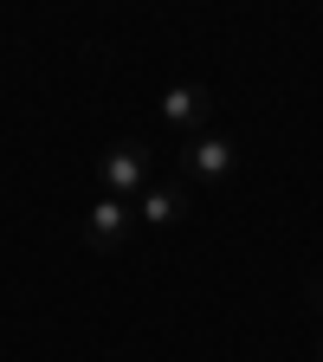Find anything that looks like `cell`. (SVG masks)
Here are the masks:
<instances>
[{
    "instance_id": "1",
    "label": "cell",
    "mask_w": 323,
    "mask_h": 362,
    "mask_svg": "<svg viewBox=\"0 0 323 362\" xmlns=\"http://www.w3.org/2000/svg\"><path fill=\"white\" fill-rule=\"evenodd\" d=\"M181 181H207V188H220V181L240 175V143L220 129H201V136H181V156H175Z\"/></svg>"
},
{
    "instance_id": "2",
    "label": "cell",
    "mask_w": 323,
    "mask_h": 362,
    "mask_svg": "<svg viewBox=\"0 0 323 362\" xmlns=\"http://www.w3.org/2000/svg\"><path fill=\"white\" fill-rule=\"evenodd\" d=\"M98 181H104V194H117V201L136 207V194L155 181V156H149V143H136V136L110 143V149L98 156Z\"/></svg>"
},
{
    "instance_id": "3",
    "label": "cell",
    "mask_w": 323,
    "mask_h": 362,
    "mask_svg": "<svg viewBox=\"0 0 323 362\" xmlns=\"http://www.w3.org/2000/svg\"><path fill=\"white\" fill-rule=\"evenodd\" d=\"M78 240H84L90 252L117 259V252L136 240V207H129V201H117V194H104L98 207H84V226H78Z\"/></svg>"
},
{
    "instance_id": "4",
    "label": "cell",
    "mask_w": 323,
    "mask_h": 362,
    "mask_svg": "<svg viewBox=\"0 0 323 362\" xmlns=\"http://www.w3.org/2000/svg\"><path fill=\"white\" fill-rule=\"evenodd\" d=\"M181 136H201V129H213V90L207 84H194V78H181V84H168L162 90V104H155Z\"/></svg>"
},
{
    "instance_id": "5",
    "label": "cell",
    "mask_w": 323,
    "mask_h": 362,
    "mask_svg": "<svg viewBox=\"0 0 323 362\" xmlns=\"http://www.w3.org/2000/svg\"><path fill=\"white\" fill-rule=\"evenodd\" d=\"M188 220V188L181 181H149L143 194H136V226H149V233H168V226Z\"/></svg>"
},
{
    "instance_id": "6",
    "label": "cell",
    "mask_w": 323,
    "mask_h": 362,
    "mask_svg": "<svg viewBox=\"0 0 323 362\" xmlns=\"http://www.w3.org/2000/svg\"><path fill=\"white\" fill-rule=\"evenodd\" d=\"M304 298H310V310H323V272H310V279H304Z\"/></svg>"
},
{
    "instance_id": "7",
    "label": "cell",
    "mask_w": 323,
    "mask_h": 362,
    "mask_svg": "<svg viewBox=\"0 0 323 362\" xmlns=\"http://www.w3.org/2000/svg\"><path fill=\"white\" fill-rule=\"evenodd\" d=\"M317 362H323V317H317Z\"/></svg>"
}]
</instances>
